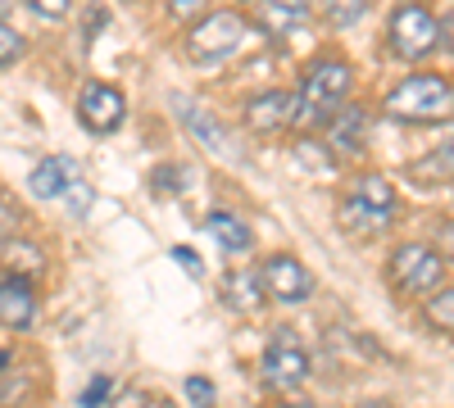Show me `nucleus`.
<instances>
[{"instance_id":"1","label":"nucleus","mask_w":454,"mask_h":408,"mask_svg":"<svg viewBox=\"0 0 454 408\" xmlns=\"http://www.w3.org/2000/svg\"><path fill=\"white\" fill-rule=\"evenodd\" d=\"M382 114L391 123H409V127L450 123L454 119V82L441 78V73H413V78H404L387 91Z\"/></svg>"},{"instance_id":"2","label":"nucleus","mask_w":454,"mask_h":408,"mask_svg":"<svg viewBox=\"0 0 454 408\" xmlns=\"http://www.w3.org/2000/svg\"><path fill=\"white\" fill-rule=\"evenodd\" d=\"M355 87V73L350 64H340V59H318L309 73H305V82H300L295 91V127H327L340 109H346V96Z\"/></svg>"},{"instance_id":"3","label":"nucleus","mask_w":454,"mask_h":408,"mask_svg":"<svg viewBox=\"0 0 454 408\" xmlns=\"http://www.w3.org/2000/svg\"><path fill=\"white\" fill-rule=\"evenodd\" d=\"M391 218H395V187L387 177H377V173L355 177V187L346 191V200L336 204V222L350 236H359V241L387 232Z\"/></svg>"},{"instance_id":"4","label":"nucleus","mask_w":454,"mask_h":408,"mask_svg":"<svg viewBox=\"0 0 454 408\" xmlns=\"http://www.w3.org/2000/svg\"><path fill=\"white\" fill-rule=\"evenodd\" d=\"M250 42V19L237 10H209L192 32H186V55L192 64H223Z\"/></svg>"},{"instance_id":"5","label":"nucleus","mask_w":454,"mask_h":408,"mask_svg":"<svg viewBox=\"0 0 454 408\" xmlns=\"http://www.w3.org/2000/svg\"><path fill=\"white\" fill-rule=\"evenodd\" d=\"M387 277L400 295H409V300H419V295H432L441 281H445V254L423 245V241H409L391 254L387 264Z\"/></svg>"},{"instance_id":"6","label":"nucleus","mask_w":454,"mask_h":408,"mask_svg":"<svg viewBox=\"0 0 454 408\" xmlns=\"http://www.w3.org/2000/svg\"><path fill=\"white\" fill-rule=\"evenodd\" d=\"M436 42H441V23L427 5H419V0L395 5V14L387 23V46L395 59H423L436 50Z\"/></svg>"},{"instance_id":"7","label":"nucleus","mask_w":454,"mask_h":408,"mask_svg":"<svg viewBox=\"0 0 454 408\" xmlns=\"http://www.w3.org/2000/svg\"><path fill=\"white\" fill-rule=\"evenodd\" d=\"M254 277H259V290L269 295V300H278V304H305L314 295V277H309V268L300 264L295 254L263 258Z\"/></svg>"},{"instance_id":"8","label":"nucleus","mask_w":454,"mask_h":408,"mask_svg":"<svg viewBox=\"0 0 454 408\" xmlns=\"http://www.w3.org/2000/svg\"><path fill=\"white\" fill-rule=\"evenodd\" d=\"M259 373H263V381H269L273 390H300L309 381V354H305V345L295 341V331H278V336L269 341Z\"/></svg>"},{"instance_id":"9","label":"nucleus","mask_w":454,"mask_h":408,"mask_svg":"<svg viewBox=\"0 0 454 408\" xmlns=\"http://www.w3.org/2000/svg\"><path fill=\"white\" fill-rule=\"evenodd\" d=\"M128 119V100L119 87H109V82H87L78 91V123L91 132V136H109V132H119V123Z\"/></svg>"},{"instance_id":"10","label":"nucleus","mask_w":454,"mask_h":408,"mask_svg":"<svg viewBox=\"0 0 454 408\" xmlns=\"http://www.w3.org/2000/svg\"><path fill=\"white\" fill-rule=\"evenodd\" d=\"M295 123V96L286 91H259L246 100V127L250 132H282Z\"/></svg>"},{"instance_id":"11","label":"nucleus","mask_w":454,"mask_h":408,"mask_svg":"<svg viewBox=\"0 0 454 408\" xmlns=\"http://www.w3.org/2000/svg\"><path fill=\"white\" fill-rule=\"evenodd\" d=\"M82 177V168L73 164L68 155H51V159H42L32 168V177H27V191L32 196H42V200H59V196H68V187Z\"/></svg>"},{"instance_id":"12","label":"nucleus","mask_w":454,"mask_h":408,"mask_svg":"<svg viewBox=\"0 0 454 408\" xmlns=\"http://www.w3.org/2000/svg\"><path fill=\"white\" fill-rule=\"evenodd\" d=\"M36 318V290L23 277H5L0 281V327L10 331H27Z\"/></svg>"},{"instance_id":"13","label":"nucleus","mask_w":454,"mask_h":408,"mask_svg":"<svg viewBox=\"0 0 454 408\" xmlns=\"http://www.w3.org/2000/svg\"><path fill=\"white\" fill-rule=\"evenodd\" d=\"M327 136H332V150L340 155H359L364 150V136H368V114L359 104H346L340 114L327 123Z\"/></svg>"},{"instance_id":"14","label":"nucleus","mask_w":454,"mask_h":408,"mask_svg":"<svg viewBox=\"0 0 454 408\" xmlns=\"http://www.w3.org/2000/svg\"><path fill=\"white\" fill-rule=\"evenodd\" d=\"M314 14L309 0H263V32H273V36H286L295 27H305Z\"/></svg>"},{"instance_id":"15","label":"nucleus","mask_w":454,"mask_h":408,"mask_svg":"<svg viewBox=\"0 0 454 408\" xmlns=\"http://www.w3.org/2000/svg\"><path fill=\"white\" fill-rule=\"evenodd\" d=\"M205 232H209V236H214V241H218L227 254H246V250L254 245V236H250L246 222H241L237 213H223V209L205 218Z\"/></svg>"},{"instance_id":"16","label":"nucleus","mask_w":454,"mask_h":408,"mask_svg":"<svg viewBox=\"0 0 454 408\" xmlns=\"http://www.w3.org/2000/svg\"><path fill=\"white\" fill-rule=\"evenodd\" d=\"M177 114L186 119V127H192V136H200L205 145H209V150H227V145H232V141H227V132L214 123V114H205V109H196L192 100H177Z\"/></svg>"},{"instance_id":"17","label":"nucleus","mask_w":454,"mask_h":408,"mask_svg":"<svg viewBox=\"0 0 454 408\" xmlns=\"http://www.w3.org/2000/svg\"><path fill=\"white\" fill-rule=\"evenodd\" d=\"M409 177H413V181H454V136H450L445 145H436L427 159L413 164Z\"/></svg>"},{"instance_id":"18","label":"nucleus","mask_w":454,"mask_h":408,"mask_svg":"<svg viewBox=\"0 0 454 408\" xmlns=\"http://www.w3.org/2000/svg\"><path fill=\"white\" fill-rule=\"evenodd\" d=\"M423 318H427V327H436V331H445V336H454V286H436V290L427 295Z\"/></svg>"},{"instance_id":"19","label":"nucleus","mask_w":454,"mask_h":408,"mask_svg":"<svg viewBox=\"0 0 454 408\" xmlns=\"http://www.w3.org/2000/svg\"><path fill=\"white\" fill-rule=\"evenodd\" d=\"M364 10H368V0H327V19H332L336 27L355 23V19H359Z\"/></svg>"},{"instance_id":"20","label":"nucleus","mask_w":454,"mask_h":408,"mask_svg":"<svg viewBox=\"0 0 454 408\" xmlns=\"http://www.w3.org/2000/svg\"><path fill=\"white\" fill-rule=\"evenodd\" d=\"M23 55V36L5 23V19H0V68H5V64H14Z\"/></svg>"},{"instance_id":"21","label":"nucleus","mask_w":454,"mask_h":408,"mask_svg":"<svg viewBox=\"0 0 454 408\" xmlns=\"http://www.w3.org/2000/svg\"><path fill=\"white\" fill-rule=\"evenodd\" d=\"M23 5H27L36 19L59 23V19H68V5H73V0H23Z\"/></svg>"},{"instance_id":"22","label":"nucleus","mask_w":454,"mask_h":408,"mask_svg":"<svg viewBox=\"0 0 454 408\" xmlns=\"http://www.w3.org/2000/svg\"><path fill=\"white\" fill-rule=\"evenodd\" d=\"M186 395L196 408H214V381L209 377H186Z\"/></svg>"},{"instance_id":"23","label":"nucleus","mask_w":454,"mask_h":408,"mask_svg":"<svg viewBox=\"0 0 454 408\" xmlns=\"http://www.w3.org/2000/svg\"><path fill=\"white\" fill-rule=\"evenodd\" d=\"M205 5H209V0H168V14L173 19H196Z\"/></svg>"},{"instance_id":"24","label":"nucleus","mask_w":454,"mask_h":408,"mask_svg":"<svg viewBox=\"0 0 454 408\" xmlns=\"http://www.w3.org/2000/svg\"><path fill=\"white\" fill-rule=\"evenodd\" d=\"M105 390H109V377H96V381L82 390V404H87V408H100V404H105Z\"/></svg>"},{"instance_id":"25","label":"nucleus","mask_w":454,"mask_h":408,"mask_svg":"<svg viewBox=\"0 0 454 408\" xmlns=\"http://www.w3.org/2000/svg\"><path fill=\"white\" fill-rule=\"evenodd\" d=\"M14 232H19V213H10L0 204V236H14Z\"/></svg>"},{"instance_id":"26","label":"nucleus","mask_w":454,"mask_h":408,"mask_svg":"<svg viewBox=\"0 0 454 408\" xmlns=\"http://www.w3.org/2000/svg\"><path fill=\"white\" fill-rule=\"evenodd\" d=\"M173 258H177V264H186V273H200V258H196L192 250H182V245H177V250H173Z\"/></svg>"},{"instance_id":"27","label":"nucleus","mask_w":454,"mask_h":408,"mask_svg":"<svg viewBox=\"0 0 454 408\" xmlns=\"http://www.w3.org/2000/svg\"><path fill=\"white\" fill-rule=\"evenodd\" d=\"M441 245L445 254H454V222H441Z\"/></svg>"},{"instance_id":"28","label":"nucleus","mask_w":454,"mask_h":408,"mask_svg":"<svg viewBox=\"0 0 454 408\" xmlns=\"http://www.w3.org/2000/svg\"><path fill=\"white\" fill-rule=\"evenodd\" d=\"M282 408H314V404H282Z\"/></svg>"},{"instance_id":"29","label":"nucleus","mask_w":454,"mask_h":408,"mask_svg":"<svg viewBox=\"0 0 454 408\" xmlns=\"http://www.w3.org/2000/svg\"><path fill=\"white\" fill-rule=\"evenodd\" d=\"M5 10H10V0H0V14H5Z\"/></svg>"}]
</instances>
